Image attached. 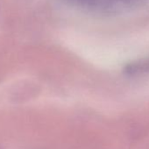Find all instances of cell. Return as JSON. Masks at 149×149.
I'll list each match as a JSON object with an SVG mask.
<instances>
[{
	"label": "cell",
	"instance_id": "cell-2",
	"mask_svg": "<svg viewBox=\"0 0 149 149\" xmlns=\"http://www.w3.org/2000/svg\"><path fill=\"white\" fill-rule=\"evenodd\" d=\"M122 2L125 3V4H136V3H139L140 1H142V0H121Z\"/></svg>",
	"mask_w": 149,
	"mask_h": 149
},
{
	"label": "cell",
	"instance_id": "cell-1",
	"mask_svg": "<svg viewBox=\"0 0 149 149\" xmlns=\"http://www.w3.org/2000/svg\"><path fill=\"white\" fill-rule=\"evenodd\" d=\"M149 71V58L140 60L139 61L127 65L125 68V73L128 76H138Z\"/></svg>",
	"mask_w": 149,
	"mask_h": 149
},
{
	"label": "cell",
	"instance_id": "cell-3",
	"mask_svg": "<svg viewBox=\"0 0 149 149\" xmlns=\"http://www.w3.org/2000/svg\"><path fill=\"white\" fill-rule=\"evenodd\" d=\"M81 1H89V2H92V1H95V0H81Z\"/></svg>",
	"mask_w": 149,
	"mask_h": 149
}]
</instances>
